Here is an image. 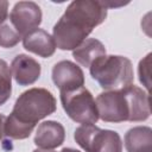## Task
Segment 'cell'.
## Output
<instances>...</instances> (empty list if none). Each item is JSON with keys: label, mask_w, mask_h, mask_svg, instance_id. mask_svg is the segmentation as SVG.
Segmentation results:
<instances>
[{"label": "cell", "mask_w": 152, "mask_h": 152, "mask_svg": "<svg viewBox=\"0 0 152 152\" xmlns=\"http://www.w3.org/2000/svg\"><path fill=\"white\" fill-rule=\"evenodd\" d=\"M10 20L14 30L24 37L42 23V10L33 1H19L14 5Z\"/></svg>", "instance_id": "6"}, {"label": "cell", "mask_w": 152, "mask_h": 152, "mask_svg": "<svg viewBox=\"0 0 152 152\" xmlns=\"http://www.w3.org/2000/svg\"><path fill=\"white\" fill-rule=\"evenodd\" d=\"M124 90L126 93L129 108H131L129 121H144L148 119L151 114L148 93L144 91L141 88L134 84H129L125 87Z\"/></svg>", "instance_id": "11"}, {"label": "cell", "mask_w": 152, "mask_h": 152, "mask_svg": "<svg viewBox=\"0 0 152 152\" xmlns=\"http://www.w3.org/2000/svg\"><path fill=\"white\" fill-rule=\"evenodd\" d=\"M127 152H152V129L147 126H137L125 134Z\"/></svg>", "instance_id": "13"}, {"label": "cell", "mask_w": 152, "mask_h": 152, "mask_svg": "<svg viewBox=\"0 0 152 152\" xmlns=\"http://www.w3.org/2000/svg\"><path fill=\"white\" fill-rule=\"evenodd\" d=\"M32 152H55L53 150H44V148H38V150H34Z\"/></svg>", "instance_id": "22"}, {"label": "cell", "mask_w": 152, "mask_h": 152, "mask_svg": "<svg viewBox=\"0 0 152 152\" xmlns=\"http://www.w3.org/2000/svg\"><path fill=\"white\" fill-rule=\"evenodd\" d=\"M150 66H151V53H147V56L144 57L139 62V66H138L139 81L142 83V86H145V88L147 90H150V87H151V71H150Z\"/></svg>", "instance_id": "18"}, {"label": "cell", "mask_w": 152, "mask_h": 152, "mask_svg": "<svg viewBox=\"0 0 152 152\" xmlns=\"http://www.w3.org/2000/svg\"><path fill=\"white\" fill-rule=\"evenodd\" d=\"M101 128L95 126L94 124H86L76 128L74 138L76 142L86 151V152H93L94 142L96 139L97 133L100 132Z\"/></svg>", "instance_id": "14"}, {"label": "cell", "mask_w": 152, "mask_h": 152, "mask_svg": "<svg viewBox=\"0 0 152 152\" xmlns=\"http://www.w3.org/2000/svg\"><path fill=\"white\" fill-rule=\"evenodd\" d=\"M8 14V1H0V25L5 23Z\"/></svg>", "instance_id": "19"}, {"label": "cell", "mask_w": 152, "mask_h": 152, "mask_svg": "<svg viewBox=\"0 0 152 152\" xmlns=\"http://www.w3.org/2000/svg\"><path fill=\"white\" fill-rule=\"evenodd\" d=\"M52 81L61 93L70 91L83 87L84 74L77 64L70 61H61L52 68Z\"/></svg>", "instance_id": "7"}, {"label": "cell", "mask_w": 152, "mask_h": 152, "mask_svg": "<svg viewBox=\"0 0 152 152\" xmlns=\"http://www.w3.org/2000/svg\"><path fill=\"white\" fill-rule=\"evenodd\" d=\"M11 74L19 86H30L40 76V64L27 55H18L11 64Z\"/></svg>", "instance_id": "8"}, {"label": "cell", "mask_w": 152, "mask_h": 152, "mask_svg": "<svg viewBox=\"0 0 152 152\" xmlns=\"http://www.w3.org/2000/svg\"><path fill=\"white\" fill-rule=\"evenodd\" d=\"M91 77L106 90H118L133 82V66L131 61L124 56H102L90 66Z\"/></svg>", "instance_id": "3"}, {"label": "cell", "mask_w": 152, "mask_h": 152, "mask_svg": "<svg viewBox=\"0 0 152 152\" xmlns=\"http://www.w3.org/2000/svg\"><path fill=\"white\" fill-rule=\"evenodd\" d=\"M5 119L6 118L0 114V139H1V137L4 134V122H5Z\"/></svg>", "instance_id": "20"}, {"label": "cell", "mask_w": 152, "mask_h": 152, "mask_svg": "<svg viewBox=\"0 0 152 152\" xmlns=\"http://www.w3.org/2000/svg\"><path fill=\"white\" fill-rule=\"evenodd\" d=\"M12 93V74L8 64L0 59V106H2Z\"/></svg>", "instance_id": "16"}, {"label": "cell", "mask_w": 152, "mask_h": 152, "mask_svg": "<svg viewBox=\"0 0 152 152\" xmlns=\"http://www.w3.org/2000/svg\"><path fill=\"white\" fill-rule=\"evenodd\" d=\"M55 110L56 99L48 89L31 88L17 99L12 113L8 116L34 128L39 120L52 114Z\"/></svg>", "instance_id": "2"}, {"label": "cell", "mask_w": 152, "mask_h": 152, "mask_svg": "<svg viewBox=\"0 0 152 152\" xmlns=\"http://www.w3.org/2000/svg\"><path fill=\"white\" fill-rule=\"evenodd\" d=\"M21 39V36L12 27L10 24L0 25V46L2 48H13Z\"/></svg>", "instance_id": "17"}, {"label": "cell", "mask_w": 152, "mask_h": 152, "mask_svg": "<svg viewBox=\"0 0 152 152\" xmlns=\"http://www.w3.org/2000/svg\"><path fill=\"white\" fill-rule=\"evenodd\" d=\"M107 17V8L101 1L75 0L69 4L64 14L53 26L52 38L61 50L76 49L93 28L102 24Z\"/></svg>", "instance_id": "1"}, {"label": "cell", "mask_w": 152, "mask_h": 152, "mask_svg": "<svg viewBox=\"0 0 152 152\" xmlns=\"http://www.w3.org/2000/svg\"><path fill=\"white\" fill-rule=\"evenodd\" d=\"M61 102L68 116L75 122L86 125L95 124L99 120L95 100L91 93L84 87L61 93Z\"/></svg>", "instance_id": "4"}, {"label": "cell", "mask_w": 152, "mask_h": 152, "mask_svg": "<svg viewBox=\"0 0 152 152\" xmlns=\"http://www.w3.org/2000/svg\"><path fill=\"white\" fill-rule=\"evenodd\" d=\"M97 152H122L120 135L110 129H103Z\"/></svg>", "instance_id": "15"}, {"label": "cell", "mask_w": 152, "mask_h": 152, "mask_svg": "<svg viewBox=\"0 0 152 152\" xmlns=\"http://www.w3.org/2000/svg\"><path fill=\"white\" fill-rule=\"evenodd\" d=\"M104 55H106L104 45L95 38H87L76 49L72 50V57L75 58V61L78 64L87 68H89L97 58Z\"/></svg>", "instance_id": "12"}, {"label": "cell", "mask_w": 152, "mask_h": 152, "mask_svg": "<svg viewBox=\"0 0 152 152\" xmlns=\"http://www.w3.org/2000/svg\"><path fill=\"white\" fill-rule=\"evenodd\" d=\"M65 139L64 127L53 120L42 122L34 135V144L39 148L53 150L63 144Z\"/></svg>", "instance_id": "9"}, {"label": "cell", "mask_w": 152, "mask_h": 152, "mask_svg": "<svg viewBox=\"0 0 152 152\" xmlns=\"http://www.w3.org/2000/svg\"><path fill=\"white\" fill-rule=\"evenodd\" d=\"M24 48L43 58H48L55 53L56 44L53 38L42 28H34L23 37Z\"/></svg>", "instance_id": "10"}, {"label": "cell", "mask_w": 152, "mask_h": 152, "mask_svg": "<svg viewBox=\"0 0 152 152\" xmlns=\"http://www.w3.org/2000/svg\"><path fill=\"white\" fill-rule=\"evenodd\" d=\"M61 152H80V151H77V150H74V148H69V147H65V148H63Z\"/></svg>", "instance_id": "21"}, {"label": "cell", "mask_w": 152, "mask_h": 152, "mask_svg": "<svg viewBox=\"0 0 152 152\" xmlns=\"http://www.w3.org/2000/svg\"><path fill=\"white\" fill-rule=\"evenodd\" d=\"M95 103L101 120L106 122L129 121L131 108L124 88L99 94Z\"/></svg>", "instance_id": "5"}]
</instances>
